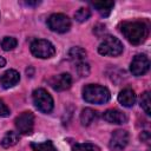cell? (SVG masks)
Returning a JSON list of instances; mask_svg holds the SVG:
<instances>
[{"instance_id": "cell-14", "label": "cell", "mask_w": 151, "mask_h": 151, "mask_svg": "<svg viewBox=\"0 0 151 151\" xmlns=\"http://www.w3.org/2000/svg\"><path fill=\"white\" fill-rule=\"evenodd\" d=\"M92 5L103 17H107L114 6V2L113 1H99V2H92Z\"/></svg>"}, {"instance_id": "cell-13", "label": "cell", "mask_w": 151, "mask_h": 151, "mask_svg": "<svg viewBox=\"0 0 151 151\" xmlns=\"http://www.w3.org/2000/svg\"><path fill=\"white\" fill-rule=\"evenodd\" d=\"M118 101L125 106V107H131L136 103V93L131 88H124L119 92L118 94Z\"/></svg>"}, {"instance_id": "cell-3", "label": "cell", "mask_w": 151, "mask_h": 151, "mask_svg": "<svg viewBox=\"0 0 151 151\" xmlns=\"http://www.w3.org/2000/svg\"><path fill=\"white\" fill-rule=\"evenodd\" d=\"M98 52L101 55L117 57L123 53V44L118 38L112 37V35H106L99 44Z\"/></svg>"}, {"instance_id": "cell-10", "label": "cell", "mask_w": 151, "mask_h": 151, "mask_svg": "<svg viewBox=\"0 0 151 151\" xmlns=\"http://www.w3.org/2000/svg\"><path fill=\"white\" fill-rule=\"evenodd\" d=\"M50 85L55 91H65L68 90L72 85V77L68 73H61L58 76H54L50 80Z\"/></svg>"}, {"instance_id": "cell-26", "label": "cell", "mask_w": 151, "mask_h": 151, "mask_svg": "<svg viewBox=\"0 0 151 151\" xmlns=\"http://www.w3.org/2000/svg\"><path fill=\"white\" fill-rule=\"evenodd\" d=\"M5 65H6V60L2 57H0V67H4Z\"/></svg>"}, {"instance_id": "cell-17", "label": "cell", "mask_w": 151, "mask_h": 151, "mask_svg": "<svg viewBox=\"0 0 151 151\" xmlns=\"http://www.w3.org/2000/svg\"><path fill=\"white\" fill-rule=\"evenodd\" d=\"M18 140H19L18 133L17 132H13V131H9V132H7L4 136L2 140H1V146L2 147H6V149L7 147H11V146H14L18 143Z\"/></svg>"}, {"instance_id": "cell-1", "label": "cell", "mask_w": 151, "mask_h": 151, "mask_svg": "<svg viewBox=\"0 0 151 151\" xmlns=\"http://www.w3.org/2000/svg\"><path fill=\"white\" fill-rule=\"evenodd\" d=\"M120 31L126 40L133 45H139L147 38V27L140 21H126L120 26Z\"/></svg>"}, {"instance_id": "cell-19", "label": "cell", "mask_w": 151, "mask_h": 151, "mask_svg": "<svg viewBox=\"0 0 151 151\" xmlns=\"http://www.w3.org/2000/svg\"><path fill=\"white\" fill-rule=\"evenodd\" d=\"M17 45H18V41L13 37H5L1 40V47L4 51H11V50L15 48Z\"/></svg>"}, {"instance_id": "cell-16", "label": "cell", "mask_w": 151, "mask_h": 151, "mask_svg": "<svg viewBox=\"0 0 151 151\" xmlns=\"http://www.w3.org/2000/svg\"><path fill=\"white\" fill-rule=\"evenodd\" d=\"M96 118H97V112H96L94 110L90 109V107L84 109V110L81 111V113H80V122H81V124L85 125V126L90 125Z\"/></svg>"}, {"instance_id": "cell-9", "label": "cell", "mask_w": 151, "mask_h": 151, "mask_svg": "<svg viewBox=\"0 0 151 151\" xmlns=\"http://www.w3.org/2000/svg\"><path fill=\"white\" fill-rule=\"evenodd\" d=\"M129 143V133L125 130H116L110 138V149L112 151L123 150Z\"/></svg>"}, {"instance_id": "cell-20", "label": "cell", "mask_w": 151, "mask_h": 151, "mask_svg": "<svg viewBox=\"0 0 151 151\" xmlns=\"http://www.w3.org/2000/svg\"><path fill=\"white\" fill-rule=\"evenodd\" d=\"M72 151H99V147L92 143H80L73 145Z\"/></svg>"}, {"instance_id": "cell-4", "label": "cell", "mask_w": 151, "mask_h": 151, "mask_svg": "<svg viewBox=\"0 0 151 151\" xmlns=\"http://www.w3.org/2000/svg\"><path fill=\"white\" fill-rule=\"evenodd\" d=\"M32 99H33V104L39 111L44 113H50L53 110V98L46 90L44 88L34 90L32 94Z\"/></svg>"}, {"instance_id": "cell-15", "label": "cell", "mask_w": 151, "mask_h": 151, "mask_svg": "<svg viewBox=\"0 0 151 151\" xmlns=\"http://www.w3.org/2000/svg\"><path fill=\"white\" fill-rule=\"evenodd\" d=\"M68 58L73 61H76L77 64L78 63H81L84 61V59L86 58V51L79 46H76V47H72L70 51H68Z\"/></svg>"}, {"instance_id": "cell-7", "label": "cell", "mask_w": 151, "mask_h": 151, "mask_svg": "<svg viewBox=\"0 0 151 151\" xmlns=\"http://www.w3.org/2000/svg\"><path fill=\"white\" fill-rule=\"evenodd\" d=\"M15 126L17 130L22 134H31L33 132L34 126V116L32 112L26 111L19 114L15 118Z\"/></svg>"}, {"instance_id": "cell-25", "label": "cell", "mask_w": 151, "mask_h": 151, "mask_svg": "<svg viewBox=\"0 0 151 151\" xmlns=\"http://www.w3.org/2000/svg\"><path fill=\"white\" fill-rule=\"evenodd\" d=\"M40 2L39 1H26V5H31V6H35V5H39Z\"/></svg>"}, {"instance_id": "cell-18", "label": "cell", "mask_w": 151, "mask_h": 151, "mask_svg": "<svg viewBox=\"0 0 151 151\" xmlns=\"http://www.w3.org/2000/svg\"><path fill=\"white\" fill-rule=\"evenodd\" d=\"M31 146L34 151H57L51 140H46L44 143H32Z\"/></svg>"}, {"instance_id": "cell-11", "label": "cell", "mask_w": 151, "mask_h": 151, "mask_svg": "<svg viewBox=\"0 0 151 151\" xmlns=\"http://www.w3.org/2000/svg\"><path fill=\"white\" fill-rule=\"evenodd\" d=\"M20 80V74L15 70H7L0 77V85L4 88H9L17 85Z\"/></svg>"}, {"instance_id": "cell-12", "label": "cell", "mask_w": 151, "mask_h": 151, "mask_svg": "<svg viewBox=\"0 0 151 151\" xmlns=\"http://www.w3.org/2000/svg\"><path fill=\"white\" fill-rule=\"evenodd\" d=\"M103 118L107 123H111V124H124L127 122V117L125 116V113H123L122 111L117 109L106 110L103 113Z\"/></svg>"}, {"instance_id": "cell-6", "label": "cell", "mask_w": 151, "mask_h": 151, "mask_svg": "<svg viewBox=\"0 0 151 151\" xmlns=\"http://www.w3.org/2000/svg\"><path fill=\"white\" fill-rule=\"evenodd\" d=\"M47 26L53 32L65 33L71 28V20L63 13H55L47 19Z\"/></svg>"}, {"instance_id": "cell-23", "label": "cell", "mask_w": 151, "mask_h": 151, "mask_svg": "<svg viewBox=\"0 0 151 151\" xmlns=\"http://www.w3.org/2000/svg\"><path fill=\"white\" fill-rule=\"evenodd\" d=\"M77 72H78V74L80 77H86L90 73V67H88V65L85 61L78 63L77 64Z\"/></svg>"}, {"instance_id": "cell-5", "label": "cell", "mask_w": 151, "mask_h": 151, "mask_svg": "<svg viewBox=\"0 0 151 151\" xmlns=\"http://www.w3.org/2000/svg\"><path fill=\"white\" fill-rule=\"evenodd\" d=\"M31 52L37 58L48 59V58H52L55 54V47L48 40L38 39V40H34L31 44Z\"/></svg>"}, {"instance_id": "cell-21", "label": "cell", "mask_w": 151, "mask_h": 151, "mask_svg": "<svg viewBox=\"0 0 151 151\" xmlns=\"http://www.w3.org/2000/svg\"><path fill=\"white\" fill-rule=\"evenodd\" d=\"M140 106L142 109L145 111L146 114H151V100H150V93L146 91L142 94V98H140Z\"/></svg>"}, {"instance_id": "cell-2", "label": "cell", "mask_w": 151, "mask_h": 151, "mask_svg": "<svg viewBox=\"0 0 151 151\" xmlns=\"http://www.w3.org/2000/svg\"><path fill=\"white\" fill-rule=\"evenodd\" d=\"M110 91L105 86L100 85H86L83 88V98L91 104H105L110 100Z\"/></svg>"}, {"instance_id": "cell-24", "label": "cell", "mask_w": 151, "mask_h": 151, "mask_svg": "<svg viewBox=\"0 0 151 151\" xmlns=\"http://www.w3.org/2000/svg\"><path fill=\"white\" fill-rule=\"evenodd\" d=\"M11 114V111L8 106L4 103L2 99H0V117H8Z\"/></svg>"}, {"instance_id": "cell-8", "label": "cell", "mask_w": 151, "mask_h": 151, "mask_svg": "<svg viewBox=\"0 0 151 151\" xmlns=\"http://www.w3.org/2000/svg\"><path fill=\"white\" fill-rule=\"evenodd\" d=\"M149 67H150L149 58L145 54H137L131 61L130 71L133 76L139 77V76L145 74L149 71Z\"/></svg>"}, {"instance_id": "cell-22", "label": "cell", "mask_w": 151, "mask_h": 151, "mask_svg": "<svg viewBox=\"0 0 151 151\" xmlns=\"http://www.w3.org/2000/svg\"><path fill=\"white\" fill-rule=\"evenodd\" d=\"M91 17V12L88 8H85V7H81L79 8L76 13H74V18L77 21L79 22H83V21H86L88 18Z\"/></svg>"}]
</instances>
